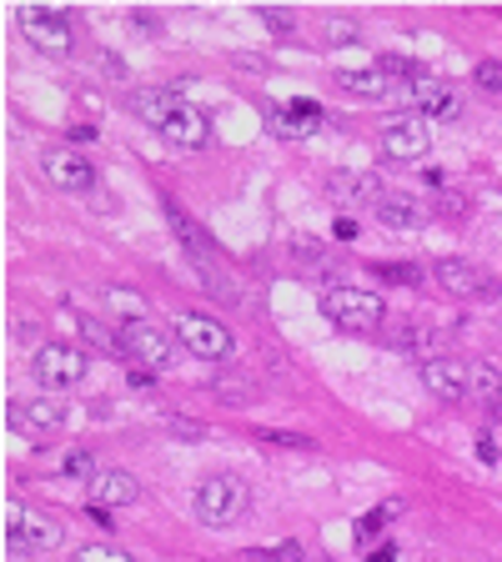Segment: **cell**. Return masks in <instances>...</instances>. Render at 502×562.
Segmentation results:
<instances>
[{
    "instance_id": "cb8c5ba5",
    "label": "cell",
    "mask_w": 502,
    "mask_h": 562,
    "mask_svg": "<svg viewBox=\"0 0 502 562\" xmlns=\"http://www.w3.org/2000/svg\"><path fill=\"white\" fill-rule=\"evenodd\" d=\"M377 71H382L387 80H402V86H412L417 76H427V71L417 66V61H407V55H382V61H377Z\"/></svg>"
},
{
    "instance_id": "e575fe53",
    "label": "cell",
    "mask_w": 502,
    "mask_h": 562,
    "mask_svg": "<svg viewBox=\"0 0 502 562\" xmlns=\"http://www.w3.org/2000/svg\"><path fill=\"white\" fill-rule=\"evenodd\" d=\"M131 26H136V30H151V36H156L161 21H156V15H146V11H131Z\"/></svg>"
},
{
    "instance_id": "d6986e66",
    "label": "cell",
    "mask_w": 502,
    "mask_h": 562,
    "mask_svg": "<svg viewBox=\"0 0 502 562\" xmlns=\"http://www.w3.org/2000/svg\"><path fill=\"white\" fill-rule=\"evenodd\" d=\"M372 211H377V222H382L387 232H423L427 226V207L417 197H382Z\"/></svg>"
},
{
    "instance_id": "1f68e13d",
    "label": "cell",
    "mask_w": 502,
    "mask_h": 562,
    "mask_svg": "<svg viewBox=\"0 0 502 562\" xmlns=\"http://www.w3.org/2000/svg\"><path fill=\"white\" fill-rule=\"evenodd\" d=\"M256 15H262V26L277 30V36H287V30L297 26V21H291V11H272V5H266V11H256Z\"/></svg>"
},
{
    "instance_id": "277c9868",
    "label": "cell",
    "mask_w": 502,
    "mask_h": 562,
    "mask_svg": "<svg viewBox=\"0 0 502 562\" xmlns=\"http://www.w3.org/2000/svg\"><path fill=\"white\" fill-rule=\"evenodd\" d=\"M5 542L21 552H51L66 542V527L51 512L26 508V502H5Z\"/></svg>"
},
{
    "instance_id": "2e32d148",
    "label": "cell",
    "mask_w": 502,
    "mask_h": 562,
    "mask_svg": "<svg viewBox=\"0 0 502 562\" xmlns=\"http://www.w3.org/2000/svg\"><path fill=\"white\" fill-rule=\"evenodd\" d=\"M5 422L15 432H61L66 427V402L30 397V402H5Z\"/></svg>"
},
{
    "instance_id": "52a82bcc",
    "label": "cell",
    "mask_w": 502,
    "mask_h": 562,
    "mask_svg": "<svg viewBox=\"0 0 502 562\" xmlns=\"http://www.w3.org/2000/svg\"><path fill=\"white\" fill-rule=\"evenodd\" d=\"M427 276H432L448 297H463V301H488V297H498L502 291L498 276L482 272V266H473V262H463V257H437Z\"/></svg>"
},
{
    "instance_id": "6da1fadb",
    "label": "cell",
    "mask_w": 502,
    "mask_h": 562,
    "mask_svg": "<svg viewBox=\"0 0 502 562\" xmlns=\"http://www.w3.org/2000/svg\"><path fill=\"white\" fill-rule=\"evenodd\" d=\"M322 316L337 322V327H347V332H377L387 322V301L377 297V291H367V287L342 282V287L322 291Z\"/></svg>"
},
{
    "instance_id": "8fae6325",
    "label": "cell",
    "mask_w": 502,
    "mask_h": 562,
    "mask_svg": "<svg viewBox=\"0 0 502 562\" xmlns=\"http://www.w3.org/2000/svg\"><path fill=\"white\" fill-rule=\"evenodd\" d=\"M402 96L417 105V116L423 121H457L463 116V96L452 91V86H442V80H432V76H417L412 86H402Z\"/></svg>"
},
{
    "instance_id": "7402d4cb",
    "label": "cell",
    "mask_w": 502,
    "mask_h": 562,
    "mask_svg": "<svg viewBox=\"0 0 502 562\" xmlns=\"http://www.w3.org/2000/svg\"><path fill=\"white\" fill-rule=\"evenodd\" d=\"M448 341V332H437L432 322H407V327H397V347H412V352L423 357H437L432 347H442Z\"/></svg>"
},
{
    "instance_id": "ba28073f",
    "label": "cell",
    "mask_w": 502,
    "mask_h": 562,
    "mask_svg": "<svg viewBox=\"0 0 502 562\" xmlns=\"http://www.w3.org/2000/svg\"><path fill=\"white\" fill-rule=\"evenodd\" d=\"M21 30H26V40L36 46L40 55H71L76 51V26H71L61 11H46V5H26L21 11Z\"/></svg>"
},
{
    "instance_id": "4fadbf2b",
    "label": "cell",
    "mask_w": 502,
    "mask_h": 562,
    "mask_svg": "<svg viewBox=\"0 0 502 562\" xmlns=\"http://www.w3.org/2000/svg\"><path fill=\"white\" fill-rule=\"evenodd\" d=\"M417 377H423V387L437 397V402H467V366L452 362V357H423L417 362Z\"/></svg>"
},
{
    "instance_id": "484cf974",
    "label": "cell",
    "mask_w": 502,
    "mask_h": 562,
    "mask_svg": "<svg viewBox=\"0 0 502 562\" xmlns=\"http://www.w3.org/2000/svg\"><path fill=\"white\" fill-rule=\"evenodd\" d=\"M76 562H136V558L111 548V542H86V548H76Z\"/></svg>"
},
{
    "instance_id": "d4e9b609",
    "label": "cell",
    "mask_w": 502,
    "mask_h": 562,
    "mask_svg": "<svg viewBox=\"0 0 502 562\" xmlns=\"http://www.w3.org/2000/svg\"><path fill=\"white\" fill-rule=\"evenodd\" d=\"M473 86L488 96H502V61H477L473 66Z\"/></svg>"
},
{
    "instance_id": "83f0119b",
    "label": "cell",
    "mask_w": 502,
    "mask_h": 562,
    "mask_svg": "<svg viewBox=\"0 0 502 562\" xmlns=\"http://www.w3.org/2000/svg\"><path fill=\"white\" fill-rule=\"evenodd\" d=\"M256 442H266V447H297V452L317 447L312 437H302V432H256Z\"/></svg>"
},
{
    "instance_id": "3957f363",
    "label": "cell",
    "mask_w": 502,
    "mask_h": 562,
    "mask_svg": "<svg viewBox=\"0 0 502 562\" xmlns=\"http://www.w3.org/2000/svg\"><path fill=\"white\" fill-rule=\"evenodd\" d=\"M172 337H176V347H186V352L201 357V362H226L231 347H237V341H231V327L216 322V316H206V312H176Z\"/></svg>"
},
{
    "instance_id": "f1b7e54d",
    "label": "cell",
    "mask_w": 502,
    "mask_h": 562,
    "mask_svg": "<svg viewBox=\"0 0 502 562\" xmlns=\"http://www.w3.org/2000/svg\"><path fill=\"white\" fill-rule=\"evenodd\" d=\"M61 472H66V477H96V462H91V452H66V462H61Z\"/></svg>"
},
{
    "instance_id": "f546056e",
    "label": "cell",
    "mask_w": 502,
    "mask_h": 562,
    "mask_svg": "<svg viewBox=\"0 0 502 562\" xmlns=\"http://www.w3.org/2000/svg\"><path fill=\"white\" fill-rule=\"evenodd\" d=\"M477 452H482V462H502V432L488 427L482 437H477Z\"/></svg>"
},
{
    "instance_id": "d6a6232c",
    "label": "cell",
    "mask_w": 502,
    "mask_h": 562,
    "mask_svg": "<svg viewBox=\"0 0 502 562\" xmlns=\"http://www.w3.org/2000/svg\"><path fill=\"white\" fill-rule=\"evenodd\" d=\"M347 40H357V26L352 21H327V46H347Z\"/></svg>"
},
{
    "instance_id": "4316f807",
    "label": "cell",
    "mask_w": 502,
    "mask_h": 562,
    "mask_svg": "<svg viewBox=\"0 0 502 562\" xmlns=\"http://www.w3.org/2000/svg\"><path fill=\"white\" fill-rule=\"evenodd\" d=\"M392 517H397V502H382V508H372V512H367V517H362L357 537H377V533H382V527H387V523H392Z\"/></svg>"
},
{
    "instance_id": "9a60e30c",
    "label": "cell",
    "mask_w": 502,
    "mask_h": 562,
    "mask_svg": "<svg viewBox=\"0 0 502 562\" xmlns=\"http://www.w3.org/2000/svg\"><path fill=\"white\" fill-rule=\"evenodd\" d=\"M136 497H141V483H136L126 467H106V472H96L91 483H86V502L91 508H131Z\"/></svg>"
},
{
    "instance_id": "30bf717a",
    "label": "cell",
    "mask_w": 502,
    "mask_h": 562,
    "mask_svg": "<svg viewBox=\"0 0 502 562\" xmlns=\"http://www.w3.org/2000/svg\"><path fill=\"white\" fill-rule=\"evenodd\" d=\"M387 197V186L377 171H331L327 176V201H337V207H377V201Z\"/></svg>"
},
{
    "instance_id": "603a6c76",
    "label": "cell",
    "mask_w": 502,
    "mask_h": 562,
    "mask_svg": "<svg viewBox=\"0 0 502 562\" xmlns=\"http://www.w3.org/2000/svg\"><path fill=\"white\" fill-rule=\"evenodd\" d=\"M372 272L382 276V282H392V287H423L427 272L423 266H412V262H377Z\"/></svg>"
},
{
    "instance_id": "e0dca14e",
    "label": "cell",
    "mask_w": 502,
    "mask_h": 562,
    "mask_svg": "<svg viewBox=\"0 0 502 562\" xmlns=\"http://www.w3.org/2000/svg\"><path fill=\"white\" fill-rule=\"evenodd\" d=\"M156 136H161L166 146H176V151H201V146L212 141V121L201 116L197 105H181V111H176V116L166 121Z\"/></svg>"
},
{
    "instance_id": "44dd1931",
    "label": "cell",
    "mask_w": 502,
    "mask_h": 562,
    "mask_svg": "<svg viewBox=\"0 0 502 562\" xmlns=\"http://www.w3.org/2000/svg\"><path fill=\"white\" fill-rule=\"evenodd\" d=\"M337 86H342L347 96H362V101H387L392 96V80L382 76V71H337Z\"/></svg>"
},
{
    "instance_id": "7a4b0ae2",
    "label": "cell",
    "mask_w": 502,
    "mask_h": 562,
    "mask_svg": "<svg viewBox=\"0 0 502 562\" xmlns=\"http://www.w3.org/2000/svg\"><path fill=\"white\" fill-rule=\"evenodd\" d=\"M116 341H121V352L131 357V362H141L146 372H166V366H176V337L172 332H161L156 322H146V316H121Z\"/></svg>"
},
{
    "instance_id": "ffe728a7",
    "label": "cell",
    "mask_w": 502,
    "mask_h": 562,
    "mask_svg": "<svg viewBox=\"0 0 502 562\" xmlns=\"http://www.w3.org/2000/svg\"><path fill=\"white\" fill-rule=\"evenodd\" d=\"M467 392H473V402H482L492 412V417L502 422V372L492 362H473L467 366Z\"/></svg>"
},
{
    "instance_id": "7c38bea8",
    "label": "cell",
    "mask_w": 502,
    "mask_h": 562,
    "mask_svg": "<svg viewBox=\"0 0 502 562\" xmlns=\"http://www.w3.org/2000/svg\"><path fill=\"white\" fill-rule=\"evenodd\" d=\"M322 121H327V111H322L317 101H287V105H272V111H266V126H272V136H281V141L317 136Z\"/></svg>"
},
{
    "instance_id": "836d02e7",
    "label": "cell",
    "mask_w": 502,
    "mask_h": 562,
    "mask_svg": "<svg viewBox=\"0 0 502 562\" xmlns=\"http://www.w3.org/2000/svg\"><path fill=\"white\" fill-rule=\"evenodd\" d=\"M331 236H337V241H357V222H352V216H337Z\"/></svg>"
},
{
    "instance_id": "ac0fdd59",
    "label": "cell",
    "mask_w": 502,
    "mask_h": 562,
    "mask_svg": "<svg viewBox=\"0 0 502 562\" xmlns=\"http://www.w3.org/2000/svg\"><path fill=\"white\" fill-rule=\"evenodd\" d=\"M181 105L186 101H181L176 86H141V91H131V111L146 121V126H151V132H161V126H166Z\"/></svg>"
},
{
    "instance_id": "5bb4252c",
    "label": "cell",
    "mask_w": 502,
    "mask_h": 562,
    "mask_svg": "<svg viewBox=\"0 0 502 562\" xmlns=\"http://www.w3.org/2000/svg\"><path fill=\"white\" fill-rule=\"evenodd\" d=\"M40 171H46V182L61 186V191H91L96 186V166L80 151H71V146H55V151H46V161H40Z\"/></svg>"
},
{
    "instance_id": "5b68a950",
    "label": "cell",
    "mask_w": 502,
    "mask_h": 562,
    "mask_svg": "<svg viewBox=\"0 0 502 562\" xmlns=\"http://www.w3.org/2000/svg\"><path fill=\"white\" fill-rule=\"evenodd\" d=\"M191 508H197V517L206 527H231L241 512H247V483L231 477V472H216V477H206V483L197 487Z\"/></svg>"
},
{
    "instance_id": "8992f818",
    "label": "cell",
    "mask_w": 502,
    "mask_h": 562,
    "mask_svg": "<svg viewBox=\"0 0 502 562\" xmlns=\"http://www.w3.org/2000/svg\"><path fill=\"white\" fill-rule=\"evenodd\" d=\"M30 377L46 387V392H66L86 377V352L71 347V341H46L36 357H30Z\"/></svg>"
},
{
    "instance_id": "9c48e42d",
    "label": "cell",
    "mask_w": 502,
    "mask_h": 562,
    "mask_svg": "<svg viewBox=\"0 0 502 562\" xmlns=\"http://www.w3.org/2000/svg\"><path fill=\"white\" fill-rule=\"evenodd\" d=\"M427 146H432V132L417 111H397L382 126V157L387 161H423Z\"/></svg>"
},
{
    "instance_id": "4dcf8cb0",
    "label": "cell",
    "mask_w": 502,
    "mask_h": 562,
    "mask_svg": "<svg viewBox=\"0 0 502 562\" xmlns=\"http://www.w3.org/2000/svg\"><path fill=\"white\" fill-rule=\"evenodd\" d=\"M251 552H256V558H277V562H306L297 542H277V548H251Z\"/></svg>"
},
{
    "instance_id": "8d00e7d4",
    "label": "cell",
    "mask_w": 502,
    "mask_h": 562,
    "mask_svg": "<svg viewBox=\"0 0 502 562\" xmlns=\"http://www.w3.org/2000/svg\"><path fill=\"white\" fill-rule=\"evenodd\" d=\"M367 562H397V542H387V548H377Z\"/></svg>"
},
{
    "instance_id": "d590c367",
    "label": "cell",
    "mask_w": 502,
    "mask_h": 562,
    "mask_svg": "<svg viewBox=\"0 0 502 562\" xmlns=\"http://www.w3.org/2000/svg\"><path fill=\"white\" fill-rule=\"evenodd\" d=\"M172 432H176V437H201V432H206V427H201V422H186V417H176V422H172Z\"/></svg>"
}]
</instances>
